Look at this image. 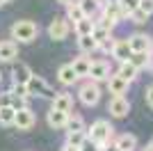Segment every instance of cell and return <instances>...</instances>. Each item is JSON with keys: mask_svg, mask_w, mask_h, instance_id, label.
<instances>
[{"mask_svg": "<svg viewBox=\"0 0 153 151\" xmlns=\"http://www.w3.org/2000/svg\"><path fill=\"white\" fill-rule=\"evenodd\" d=\"M39 34V25L32 21H16L12 25V39L16 44H30Z\"/></svg>", "mask_w": 153, "mask_h": 151, "instance_id": "6da1fadb", "label": "cell"}, {"mask_svg": "<svg viewBox=\"0 0 153 151\" xmlns=\"http://www.w3.org/2000/svg\"><path fill=\"white\" fill-rule=\"evenodd\" d=\"M112 133H114V128H112V124H110L108 119H96L94 124H91V128L87 131V138L94 140L98 147H103V144H110Z\"/></svg>", "mask_w": 153, "mask_h": 151, "instance_id": "7a4b0ae2", "label": "cell"}, {"mask_svg": "<svg viewBox=\"0 0 153 151\" xmlns=\"http://www.w3.org/2000/svg\"><path fill=\"white\" fill-rule=\"evenodd\" d=\"M27 94L30 96H41V99H53V96L57 94V92H53V87L48 85V82L41 78V76L32 73V78L27 80Z\"/></svg>", "mask_w": 153, "mask_h": 151, "instance_id": "3957f363", "label": "cell"}, {"mask_svg": "<svg viewBox=\"0 0 153 151\" xmlns=\"http://www.w3.org/2000/svg\"><path fill=\"white\" fill-rule=\"evenodd\" d=\"M78 99H80V103L87 108L96 105L98 101H101V87H98V82L89 80V82H85L82 87H80V92H78Z\"/></svg>", "mask_w": 153, "mask_h": 151, "instance_id": "277c9868", "label": "cell"}, {"mask_svg": "<svg viewBox=\"0 0 153 151\" xmlns=\"http://www.w3.org/2000/svg\"><path fill=\"white\" fill-rule=\"evenodd\" d=\"M69 19H62V16H55V19L51 21V25H48V37L53 39V41H62V39L69 37Z\"/></svg>", "mask_w": 153, "mask_h": 151, "instance_id": "5b68a950", "label": "cell"}, {"mask_svg": "<svg viewBox=\"0 0 153 151\" xmlns=\"http://www.w3.org/2000/svg\"><path fill=\"white\" fill-rule=\"evenodd\" d=\"M108 112L112 114V117H117V119H123V117L130 112L128 99H123V96H112L110 103H108Z\"/></svg>", "mask_w": 153, "mask_h": 151, "instance_id": "8992f818", "label": "cell"}, {"mask_svg": "<svg viewBox=\"0 0 153 151\" xmlns=\"http://www.w3.org/2000/svg\"><path fill=\"white\" fill-rule=\"evenodd\" d=\"M89 80L94 82H101V80H108L110 78V64L105 60H94L89 67V76H87Z\"/></svg>", "mask_w": 153, "mask_h": 151, "instance_id": "52a82bcc", "label": "cell"}, {"mask_svg": "<svg viewBox=\"0 0 153 151\" xmlns=\"http://www.w3.org/2000/svg\"><path fill=\"white\" fill-rule=\"evenodd\" d=\"M34 121H37V117H34V112H32L30 108H21V110H16L14 126H16L19 131H30L32 126H34Z\"/></svg>", "mask_w": 153, "mask_h": 151, "instance_id": "ba28073f", "label": "cell"}, {"mask_svg": "<svg viewBox=\"0 0 153 151\" xmlns=\"http://www.w3.org/2000/svg\"><path fill=\"white\" fill-rule=\"evenodd\" d=\"M128 46H130L133 53H149V48H151V37L142 34V32H135V34L128 37Z\"/></svg>", "mask_w": 153, "mask_h": 151, "instance_id": "9c48e42d", "label": "cell"}, {"mask_svg": "<svg viewBox=\"0 0 153 151\" xmlns=\"http://www.w3.org/2000/svg\"><path fill=\"white\" fill-rule=\"evenodd\" d=\"M16 55H19V44L14 39L0 41V62H14Z\"/></svg>", "mask_w": 153, "mask_h": 151, "instance_id": "30bf717a", "label": "cell"}, {"mask_svg": "<svg viewBox=\"0 0 153 151\" xmlns=\"http://www.w3.org/2000/svg\"><path fill=\"white\" fill-rule=\"evenodd\" d=\"M128 85H130V82H126L121 76L110 73V78H108V92L112 96H123L128 92Z\"/></svg>", "mask_w": 153, "mask_h": 151, "instance_id": "8fae6325", "label": "cell"}, {"mask_svg": "<svg viewBox=\"0 0 153 151\" xmlns=\"http://www.w3.org/2000/svg\"><path fill=\"white\" fill-rule=\"evenodd\" d=\"M53 110L71 112V110H73V96L66 94V92H57V94L53 96Z\"/></svg>", "mask_w": 153, "mask_h": 151, "instance_id": "7c38bea8", "label": "cell"}, {"mask_svg": "<svg viewBox=\"0 0 153 151\" xmlns=\"http://www.w3.org/2000/svg\"><path fill=\"white\" fill-rule=\"evenodd\" d=\"M130 55H133V50H130V46H128V39H119V41L114 44V48H112V57L121 64V62H128Z\"/></svg>", "mask_w": 153, "mask_h": 151, "instance_id": "4fadbf2b", "label": "cell"}, {"mask_svg": "<svg viewBox=\"0 0 153 151\" xmlns=\"http://www.w3.org/2000/svg\"><path fill=\"white\" fill-rule=\"evenodd\" d=\"M103 16H105L108 21H112L114 25L119 23L121 19H126V14H123L121 5H119V0H117V2H112V0H110L108 5H105V9H103Z\"/></svg>", "mask_w": 153, "mask_h": 151, "instance_id": "5bb4252c", "label": "cell"}, {"mask_svg": "<svg viewBox=\"0 0 153 151\" xmlns=\"http://www.w3.org/2000/svg\"><path fill=\"white\" fill-rule=\"evenodd\" d=\"M12 78L14 82H19V85H27V80L32 78V71L27 64L19 62V64H14V69H12Z\"/></svg>", "mask_w": 153, "mask_h": 151, "instance_id": "9a60e30c", "label": "cell"}, {"mask_svg": "<svg viewBox=\"0 0 153 151\" xmlns=\"http://www.w3.org/2000/svg\"><path fill=\"white\" fill-rule=\"evenodd\" d=\"M57 80L62 82L64 87H71V85L78 80V76H76V71H73L71 64H62V67L57 69Z\"/></svg>", "mask_w": 153, "mask_h": 151, "instance_id": "2e32d148", "label": "cell"}, {"mask_svg": "<svg viewBox=\"0 0 153 151\" xmlns=\"http://www.w3.org/2000/svg\"><path fill=\"white\" fill-rule=\"evenodd\" d=\"M71 67H73V71H76L78 78H87V76H89L91 60H89V57H85V55H80V57H76V60L71 62Z\"/></svg>", "mask_w": 153, "mask_h": 151, "instance_id": "e0dca14e", "label": "cell"}, {"mask_svg": "<svg viewBox=\"0 0 153 151\" xmlns=\"http://www.w3.org/2000/svg\"><path fill=\"white\" fill-rule=\"evenodd\" d=\"M48 126L51 128H66V119H69V112H59V110H53L48 112Z\"/></svg>", "mask_w": 153, "mask_h": 151, "instance_id": "ac0fdd59", "label": "cell"}, {"mask_svg": "<svg viewBox=\"0 0 153 151\" xmlns=\"http://www.w3.org/2000/svg\"><path fill=\"white\" fill-rule=\"evenodd\" d=\"M114 144H117V149H119V151H135V149H137V138L130 135V133H123V135L117 138Z\"/></svg>", "mask_w": 153, "mask_h": 151, "instance_id": "d6986e66", "label": "cell"}, {"mask_svg": "<svg viewBox=\"0 0 153 151\" xmlns=\"http://www.w3.org/2000/svg\"><path fill=\"white\" fill-rule=\"evenodd\" d=\"M16 108L14 105H0V126H14Z\"/></svg>", "mask_w": 153, "mask_h": 151, "instance_id": "ffe728a7", "label": "cell"}, {"mask_svg": "<svg viewBox=\"0 0 153 151\" xmlns=\"http://www.w3.org/2000/svg\"><path fill=\"white\" fill-rule=\"evenodd\" d=\"M78 48H80V53H82V55H87V53L98 50V44L94 41V37H91V34H85V37H78Z\"/></svg>", "mask_w": 153, "mask_h": 151, "instance_id": "44dd1931", "label": "cell"}, {"mask_svg": "<svg viewBox=\"0 0 153 151\" xmlns=\"http://www.w3.org/2000/svg\"><path fill=\"white\" fill-rule=\"evenodd\" d=\"M66 19L73 21V23H78V21L85 19V12H82V7H80L78 0H73L71 5H66Z\"/></svg>", "mask_w": 153, "mask_h": 151, "instance_id": "7402d4cb", "label": "cell"}, {"mask_svg": "<svg viewBox=\"0 0 153 151\" xmlns=\"http://www.w3.org/2000/svg\"><path fill=\"white\" fill-rule=\"evenodd\" d=\"M137 73H140V71L135 69L130 62H121V67H119V71H117V76H121L126 82H133L135 78H137Z\"/></svg>", "mask_w": 153, "mask_h": 151, "instance_id": "603a6c76", "label": "cell"}, {"mask_svg": "<svg viewBox=\"0 0 153 151\" xmlns=\"http://www.w3.org/2000/svg\"><path fill=\"white\" fill-rule=\"evenodd\" d=\"M128 62H130L135 69L140 71V69H146L149 64H151V55H149V53H133Z\"/></svg>", "mask_w": 153, "mask_h": 151, "instance_id": "cb8c5ba5", "label": "cell"}, {"mask_svg": "<svg viewBox=\"0 0 153 151\" xmlns=\"http://www.w3.org/2000/svg\"><path fill=\"white\" fill-rule=\"evenodd\" d=\"M73 30H76V34H78V37H85V34H91V30H94V21L85 16L82 21H78V23H73Z\"/></svg>", "mask_w": 153, "mask_h": 151, "instance_id": "d4e9b609", "label": "cell"}, {"mask_svg": "<svg viewBox=\"0 0 153 151\" xmlns=\"http://www.w3.org/2000/svg\"><path fill=\"white\" fill-rule=\"evenodd\" d=\"M73 131H85V121L80 114H73L69 112V119H66V133H73ZM87 133V131H85Z\"/></svg>", "mask_w": 153, "mask_h": 151, "instance_id": "484cf974", "label": "cell"}, {"mask_svg": "<svg viewBox=\"0 0 153 151\" xmlns=\"http://www.w3.org/2000/svg\"><path fill=\"white\" fill-rule=\"evenodd\" d=\"M85 140H87V133H85V131H73V133H66V144L76 147V149H80V144H82Z\"/></svg>", "mask_w": 153, "mask_h": 151, "instance_id": "4316f807", "label": "cell"}, {"mask_svg": "<svg viewBox=\"0 0 153 151\" xmlns=\"http://www.w3.org/2000/svg\"><path fill=\"white\" fill-rule=\"evenodd\" d=\"M80 2V7H82V12L87 19H91L96 12H98V0H78Z\"/></svg>", "mask_w": 153, "mask_h": 151, "instance_id": "83f0119b", "label": "cell"}, {"mask_svg": "<svg viewBox=\"0 0 153 151\" xmlns=\"http://www.w3.org/2000/svg\"><path fill=\"white\" fill-rule=\"evenodd\" d=\"M119 5H121L123 14H126V16H130L135 9H140V0H119Z\"/></svg>", "mask_w": 153, "mask_h": 151, "instance_id": "f1b7e54d", "label": "cell"}, {"mask_svg": "<svg viewBox=\"0 0 153 151\" xmlns=\"http://www.w3.org/2000/svg\"><path fill=\"white\" fill-rule=\"evenodd\" d=\"M78 151H101V147L96 144L94 140H89V138H87V140L82 142V144H80V149H78Z\"/></svg>", "mask_w": 153, "mask_h": 151, "instance_id": "f546056e", "label": "cell"}, {"mask_svg": "<svg viewBox=\"0 0 153 151\" xmlns=\"http://www.w3.org/2000/svg\"><path fill=\"white\" fill-rule=\"evenodd\" d=\"M130 19H133V23H146V19H149V14H144L142 9H135L133 14H130Z\"/></svg>", "mask_w": 153, "mask_h": 151, "instance_id": "4dcf8cb0", "label": "cell"}, {"mask_svg": "<svg viewBox=\"0 0 153 151\" xmlns=\"http://www.w3.org/2000/svg\"><path fill=\"white\" fill-rule=\"evenodd\" d=\"M140 9L144 14H149V16H151L153 14V0H140Z\"/></svg>", "mask_w": 153, "mask_h": 151, "instance_id": "1f68e13d", "label": "cell"}, {"mask_svg": "<svg viewBox=\"0 0 153 151\" xmlns=\"http://www.w3.org/2000/svg\"><path fill=\"white\" fill-rule=\"evenodd\" d=\"M146 103L153 108V85H149V87H146Z\"/></svg>", "mask_w": 153, "mask_h": 151, "instance_id": "d6a6232c", "label": "cell"}, {"mask_svg": "<svg viewBox=\"0 0 153 151\" xmlns=\"http://www.w3.org/2000/svg\"><path fill=\"white\" fill-rule=\"evenodd\" d=\"M101 151H119V149H117L114 142H110V144H103V147H101Z\"/></svg>", "mask_w": 153, "mask_h": 151, "instance_id": "836d02e7", "label": "cell"}, {"mask_svg": "<svg viewBox=\"0 0 153 151\" xmlns=\"http://www.w3.org/2000/svg\"><path fill=\"white\" fill-rule=\"evenodd\" d=\"M57 2H62V5H71L73 0H57Z\"/></svg>", "mask_w": 153, "mask_h": 151, "instance_id": "e575fe53", "label": "cell"}, {"mask_svg": "<svg viewBox=\"0 0 153 151\" xmlns=\"http://www.w3.org/2000/svg\"><path fill=\"white\" fill-rule=\"evenodd\" d=\"M149 149H151V151H153V140H151V142H149Z\"/></svg>", "mask_w": 153, "mask_h": 151, "instance_id": "d590c367", "label": "cell"}, {"mask_svg": "<svg viewBox=\"0 0 153 151\" xmlns=\"http://www.w3.org/2000/svg\"><path fill=\"white\" fill-rule=\"evenodd\" d=\"M5 2H12V0H0V5H5Z\"/></svg>", "mask_w": 153, "mask_h": 151, "instance_id": "8d00e7d4", "label": "cell"}, {"mask_svg": "<svg viewBox=\"0 0 153 151\" xmlns=\"http://www.w3.org/2000/svg\"><path fill=\"white\" fill-rule=\"evenodd\" d=\"M144 151H151V149H149V147H146V149H144Z\"/></svg>", "mask_w": 153, "mask_h": 151, "instance_id": "74e56055", "label": "cell"}, {"mask_svg": "<svg viewBox=\"0 0 153 151\" xmlns=\"http://www.w3.org/2000/svg\"><path fill=\"white\" fill-rule=\"evenodd\" d=\"M112 2H117V0H112Z\"/></svg>", "mask_w": 153, "mask_h": 151, "instance_id": "f35d334b", "label": "cell"}]
</instances>
